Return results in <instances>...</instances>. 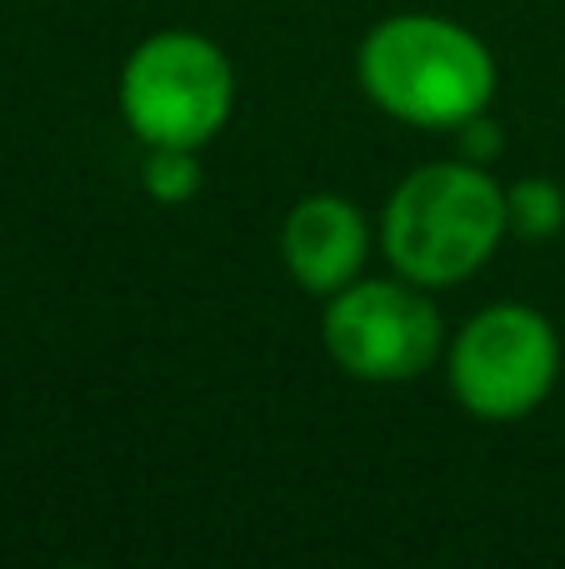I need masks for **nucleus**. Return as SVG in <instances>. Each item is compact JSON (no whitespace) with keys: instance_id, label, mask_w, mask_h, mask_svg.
<instances>
[{"instance_id":"obj_2","label":"nucleus","mask_w":565,"mask_h":569,"mask_svg":"<svg viewBox=\"0 0 565 569\" xmlns=\"http://www.w3.org/2000/svg\"><path fill=\"white\" fill-rule=\"evenodd\" d=\"M506 236V186L476 160L416 166L380 210V250L390 270L426 290L470 280L490 266Z\"/></svg>"},{"instance_id":"obj_3","label":"nucleus","mask_w":565,"mask_h":569,"mask_svg":"<svg viewBox=\"0 0 565 569\" xmlns=\"http://www.w3.org/2000/svg\"><path fill=\"white\" fill-rule=\"evenodd\" d=\"M236 110V66L200 30H156L120 66V116L140 146L206 150Z\"/></svg>"},{"instance_id":"obj_5","label":"nucleus","mask_w":565,"mask_h":569,"mask_svg":"<svg viewBox=\"0 0 565 569\" xmlns=\"http://www.w3.org/2000/svg\"><path fill=\"white\" fill-rule=\"evenodd\" d=\"M320 345L360 385H406L440 360L446 325L426 284L350 280L320 310Z\"/></svg>"},{"instance_id":"obj_1","label":"nucleus","mask_w":565,"mask_h":569,"mask_svg":"<svg viewBox=\"0 0 565 569\" xmlns=\"http://www.w3.org/2000/svg\"><path fill=\"white\" fill-rule=\"evenodd\" d=\"M356 76L370 106L416 130H460L486 116L496 96V60L460 20L400 10L366 30Z\"/></svg>"},{"instance_id":"obj_8","label":"nucleus","mask_w":565,"mask_h":569,"mask_svg":"<svg viewBox=\"0 0 565 569\" xmlns=\"http://www.w3.org/2000/svg\"><path fill=\"white\" fill-rule=\"evenodd\" d=\"M140 186L150 200L160 206H186L200 190V150H180V146H150L146 166H140Z\"/></svg>"},{"instance_id":"obj_9","label":"nucleus","mask_w":565,"mask_h":569,"mask_svg":"<svg viewBox=\"0 0 565 569\" xmlns=\"http://www.w3.org/2000/svg\"><path fill=\"white\" fill-rule=\"evenodd\" d=\"M460 146H466V160H476V166H490V160L500 156V126L490 116H476L460 126Z\"/></svg>"},{"instance_id":"obj_7","label":"nucleus","mask_w":565,"mask_h":569,"mask_svg":"<svg viewBox=\"0 0 565 569\" xmlns=\"http://www.w3.org/2000/svg\"><path fill=\"white\" fill-rule=\"evenodd\" d=\"M506 226L521 240H551L565 226V190L546 176H526L506 186Z\"/></svg>"},{"instance_id":"obj_6","label":"nucleus","mask_w":565,"mask_h":569,"mask_svg":"<svg viewBox=\"0 0 565 569\" xmlns=\"http://www.w3.org/2000/svg\"><path fill=\"white\" fill-rule=\"evenodd\" d=\"M366 256L370 226L356 200L346 196H330V190L300 196L280 220V260H286L290 280L316 300H330L350 280H360Z\"/></svg>"},{"instance_id":"obj_4","label":"nucleus","mask_w":565,"mask_h":569,"mask_svg":"<svg viewBox=\"0 0 565 569\" xmlns=\"http://www.w3.org/2000/svg\"><path fill=\"white\" fill-rule=\"evenodd\" d=\"M446 380L470 420L516 425L551 400L561 380V335L541 310L500 300L476 310L446 350Z\"/></svg>"}]
</instances>
